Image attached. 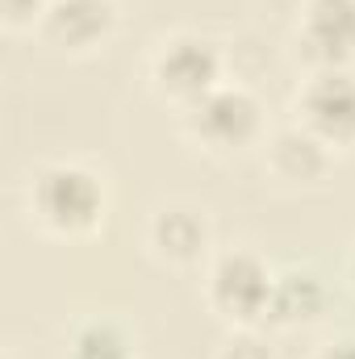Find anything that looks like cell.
I'll return each instance as SVG.
<instances>
[{"label":"cell","instance_id":"6","mask_svg":"<svg viewBox=\"0 0 355 359\" xmlns=\"http://www.w3.org/2000/svg\"><path fill=\"white\" fill-rule=\"evenodd\" d=\"M297 42L314 67H347L355 59V0H305Z\"/></svg>","mask_w":355,"mask_h":359},{"label":"cell","instance_id":"15","mask_svg":"<svg viewBox=\"0 0 355 359\" xmlns=\"http://www.w3.org/2000/svg\"><path fill=\"white\" fill-rule=\"evenodd\" d=\"M347 280H351V288H355V251L347 255Z\"/></svg>","mask_w":355,"mask_h":359},{"label":"cell","instance_id":"7","mask_svg":"<svg viewBox=\"0 0 355 359\" xmlns=\"http://www.w3.org/2000/svg\"><path fill=\"white\" fill-rule=\"evenodd\" d=\"M117 29V4L113 0H51L38 34L67 55H88L96 46L109 42V34Z\"/></svg>","mask_w":355,"mask_h":359},{"label":"cell","instance_id":"8","mask_svg":"<svg viewBox=\"0 0 355 359\" xmlns=\"http://www.w3.org/2000/svg\"><path fill=\"white\" fill-rule=\"evenodd\" d=\"M147 243H151V251H155L163 264H172V268H192V264H201L205 251H209V222H205V213H196V209H188V205H168V209H159V213L151 217Z\"/></svg>","mask_w":355,"mask_h":359},{"label":"cell","instance_id":"4","mask_svg":"<svg viewBox=\"0 0 355 359\" xmlns=\"http://www.w3.org/2000/svg\"><path fill=\"white\" fill-rule=\"evenodd\" d=\"M151 84L163 100L188 109L222 84V50L201 34H172L151 55Z\"/></svg>","mask_w":355,"mask_h":359},{"label":"cell","instance_id":"9","mask_svg":"<svg viewBox=\"0 0 355 359\" xmlns=\"http://www.w3.org/2000/svg\"><path fill=\"white\" fill-rule=\"evenodd\" d=\"M267 168L272 176L288 180V184H309V180H322L330 168V147L309 134L305 126H288V130H276L272 142H267Z\"/></svg>","mask_w":355,"mask_h":359},{"label":"cell","instance_id":"1","mask_svg":"<svg viewBox=\"0 0 355 359\" xmlns=\"http://www.w3.org/2000/svg\"><path fill=\"white\" fill-rule=\"evenodd\" d=\"M29 213L46 234L84 238L105 222V184L80 163H46L29 180Z\"/></svg>","mask_w":355,"mask_h":359},{"label":"cell","instance_id":"13","mask_svg":"<svg viewBox=\"0 0 355 359\" xmlns=\"http://www.w3.org/2000/svg\"><path fill=\"white\" fill-rule=\"evenodd\" d=\"M46 4L51 0H0V21L4 29H38Z\"/></svg>","mask_w":355,"mask_h":359},{"label":"cell","instance_id":"12","mask_svg":"<svg viewBox=\"0 0 355 359\" xmlns=\"http://www.w3.org/2000/svg\"><path fill=\"white\" fill-rule=\"evenodd\" d=\"M251 330H255V326H234V330L222 339L217 359H272V351H267Z\"/></svg>","mask_w":355,"mask_h":359},{"label":"cell","instance_id":"5","mask_svg":"<svg viewBox=\"0 0 355 359\" xmlns=\"http://www.w3.org/2000/svg\"><path fill=\"white\" fill-rule=\"evenodd\" d=\"M297 126L318 134L330 151L355 142V76L347 67H314L297 92Z\"/></svg>","mask_w":355,"mask_h":359},{"label":"cell","instance_id":"3","mask_svg":"<svg viewBox=\"0 0 355 359\" xmlns=\"http://www.w3.org/2000/svg\"><path fill=\"white\" fill-rule=\"evenodd\" d=\"M272 280L276 271H267L255 251H222L205 276V301L230 326H260L267 322Z\"/></svg>","mask_w":355,"mask_h":359},{"label":"cell","instance_id":"14","mask_svg":"<svg viewBox=\"0 0 355 359\" xmlns=\"http://www.w3.org/2000/svg\"><path fill=\"white\" fill-rule=\"evenodd\" d=\"M314 359H355V334H339V339H330Z\"/></svg>","mask_w":355,"mask_h":359},{"label":"cell","instance_id":"10","mask_svg":"<svg viewBox=\"0 0 355 359\" xmlns=\"http://www.w3.org/2000/svg\"><path fill=\"white\" fill-rule=\"evenodd\" d=\"M326 309V284L305 268L276 271L272 280V301H267V322L272 326H309Z\"/></svg>","mask_w":355,"mask_h":359},{"label":"cell","instance_id":"2","mask_svg":"<svg viewBox=\"0 0 355 359\" xmlns=\"http://www.w3.org/2000/svg\"><path fill=\"white\" fill-rule=\"evenodd\" d=\"M184 117V134L192 142H201L213 155H230L251 147L264 134V109L260 100L239 84H217L213 92H205L196 104L180 109Z\"/></svg>","mask_w":355,"mask_h":359},{"label":"cell","instance_id":"11","mask_svg":"<svg viewBox=\"0 0 355 359\" xmlns=\"http://www.w3.org/2000/svg\"><path fill=\"white\" fill-rule=\"evenodd\" d=\"M67 359H138V347L121 322L88 318L67 334Z\"/></svg>","mask_w":355,"mask_h":359}]
</instances>
